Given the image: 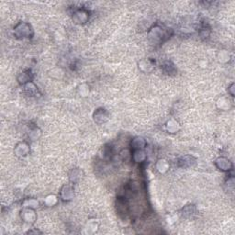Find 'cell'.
<instances>
[{
    "label": "cell",
    "instance_id": "1",
    "mask_svg": "<svg viewBox=\"0 0 235 235\" xmlns=\"http://www.w3.org/2000/svg\"><path fill=\"white\" fill-rule=\"evenodd\" d=\"M217 165L219 166V168L220 170H223V171L230 170V168L231 167V164L230 163V161L225 159V158L218 159L217 160Z\"/></svg>",
    "mask_w": 235,
    "mask_h": 235
},
{
    "label": "cell",
    "instance_id": "2",
    "mask_svg": "<svg viewBox=\"0 0 235 235\" xmlns=\"http://www.w3.org/2000/svg\"><path fill=\"white\" fill-rule=\"evenodd\" d=\"M145 145V141L142 138H136L135 140H133V146H134V148L135 149H141L143 148V146Z\"/></svg>",
    "mask_w": 235,
    "mask_h": 235
},
{
    "label": "cell",
    "instance_id": "3",
    "mask_svg": "<svg viewBox=\"0 0 235 235\" xmlns=\"http://www.w3.org/2000/svg\"><path fill=\"white\" fill-rule=\"evenodd\" d=\"M133 158H134V160H135L136 162H137L138 158H140V159H139V162H141L142 160L145 159V153H144L141 150H137V151H135L134 153H133Z\"/></svg>",
    "mask_w": 235,
    "mask_h": 235
}]
</instances>
